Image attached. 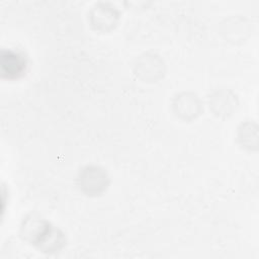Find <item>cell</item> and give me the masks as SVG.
I'll use <instances>...</instances> for the list:
<instances>
[{
    "mask_svg": "<svg viewBox=\"0 0 259 259\" xmlns=\"http://www.w3.org/2000/svg\"><path fill=\"white\" fill-rule=\"evenodd\" d=\"M208 106L217 117L226 119L236 112L239 98L232 89L218 88L208 95Z\"/></svg>",
    "mask_w": 259,
    "mask_h": 259,
    "instance_id": "cell-7",
    "label": "cell"
},
{
    "mask_svg": "<svg viewBox=\"0 0 259 259\" xmlns=\"http://www.w3.org/2000/svg\"><path fill=\"white\" fill-rule=\"evenodd\" d=\"M251 25L248 19L242 15H231L220 23V33L223 38L233 45L246 41L250 36Z\"/></svg>",
    "mask_w": 259,
    "mask_h": 259,
    "instance_id": "cell-8",
    "label": "cell"
},
{
    "mask_svg": "<svg viewBox=\"0 0 259 259\" xmlns=\"http://www.w3.org/2000/svg\"><path fill=\"white\" fill-rule=\"evenodd\" d=\"M171 108L177 118L185 122H190L203 112V102L196 93L182 91L174 95Z\"/></svg>",
    "mask_w": 259,
    "mask_h": 259,
    "instance_id": "cell-6",
    "label": "cell"
},
{
    "mask_svg": "<svg viewBox=\"0 0 259 259\" xmlns=\"http://www.w3.org/2000/svg\"><path fill=\"white\" fill-rule=\"evenodd\" d=\"M135 75L143 82H157L166 72L163 58L154 52H145L136 57L133 63Z\"/></svg>",
    "mask_w": 259,
    "mask_h": 259,
    "instance_id": "cell-3",
    "label": "cell"
},
{
    "mask_svg": "<svg viewBox=\"0 0 259 259\" xmlns=\"http://www.w3.org/2000/svg\"><path fill=\"white\" fill-rule=\"evenodd\" d=\"M28 69V57L20 49H2L0 53V73L5 80H18L22 78Z\"/></svg>",
    "mask_w": 259,
    "mask_h": 259,
    "instance_id": "cell-4",
    "label": "cell"
},
{
    "mask_svg": "<svg viewBox=\"0 0 259 259\" xmlns=\"http://www.w3.org/2000/svg\"><path fill=\"white\" fill-rule=\"evenodd\" d=\"M119 10L109 2H97L88 12L89 23L96 31L106 33L113 30L119 21Z\"/></svg>",
    "mask_w": 259,
    "mask_h": 259,
    "instance_id": "cell-5",
    "label": "cell"
},
{
    "mask_svg": "<svg viewBox=\"0 0 259 259\" xmlns=\"http://www.w3.org/2000/svg\"><path fill=\"white\" fill-rule=\"evenodd\" d=\"M76 182L80 191L85 195L98 196L106 191L110 178L107 171L101 166L86 165L79 170Z\"/></svg>",
    "mask_w": 259,
    "mask_h": 259,
    "instance_id": "cell-2",
    "label": "cell"
},
{
    "mask_svg": "<svg viewBox=\"0 0 259 259\" xmlns=\"http://www.w3.org/2000/svg\"><path fill=\"white\" fill-rule=\"evenodd\" d=\"M258 127L254 120H245L237 128V139L240 146L248 151L258 148Z\"/></svg>",
    "mask_w": 259,
    "mask_h": 259,
    "instance_id": "cell-9",
    "label": "cell"
},
{
    "mask_svg": "<svg viewBox=\"0 0 259 259\" xmlns=\"http://www.w3.org/2000/svg\"><path fill=\"white\" fill-rule=\"evenodd\" d=\"M20 237L44 253L58 252L66 244L65 234L48 220L30 213L19 227Z\"/></svg>",
    "mask_w": 259,
    "mask_h": 259,
    "instance_id": "cell-1",
    "label": "cell"
}]
</instances>
